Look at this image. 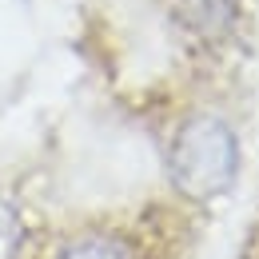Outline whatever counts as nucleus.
<instances>
[{
	"instance_id": "obj_2",
	"label": "nucleus",
	"mask_w": 259,
	"mask_h": 259,
	"mask_svg": "<svg viewBox=\"0 0 259 259\" xmlns=\"http://www.w3.org/2000/svg\"><path fill=\"white\" fill-rule=\"evenodd\" d=\"M235 0H180V16L203 36H220L231 24Z\"/></svg>"
},
{
	"instance_id": "obj_4",
	"label": "nucleus",
	"mask_w": 259,
	"mask_h": 259,
	"mask_svg": "<svg viewBox=\"0 0 259 259\" xmlns=\"http://www.w3.org/2000/svg\"><path fill=\"white\" fill-rule=\"evenodd\" d=\"M60 259H128V251L120 243H112V239H80Z\"/></svg>"
},
{
	"instance_id": "obj_3",
	"label": "nucleus",
	"mask_w": 259,
	"mask_h": 259,
	"mask_svg": "<svg viewBox=\"0 0 259 259\" xmlns=\"http://www.w3.org/2000/svg\"><path fill=\"white\" fill-rule=\"evenodd\" d=\"M20 243H24V227H20V215H16L8 203H0V259H16Z\"/></svg>"
},
{
	"instance_id": "obj_1",
	"label": "nucleus",
	"mask_w": 259,
	"mask_h": 259,
	"mask_svg": "<svg viewBox=\"0 0 259 259\" xmlns=\"http://www.w3.org/2000/svg\"><path fill=\"white\" fill-rule=\"evenodd\" d=\"M239 167L235 132L220 116H192L171 144V180L192 199H211L231 188Z\"/></svg>"
}]
</instances>
